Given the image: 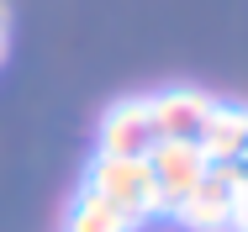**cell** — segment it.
<instances>
[{"label": "cell", "mask_w": 248, "mask_h": 232, "mask_svg": "<svg viewBox=\"0 0 248 232\" xmlns=\"http://www.w3.org/2000/svg\"><path fill=\"white\" fill-rule=\"evenodd\" d=\"M143 222H132L122 206H111V201H100L90 190H79L74 195V206H69V222L63 232H138Z\"/></svg>", "instance_id": "7"}, {"label": "cell", "mask_w": 248, "mask_h": 232, "mask_svg": "<svg viewBox=\"0 0 248 232\" xmlns=\"http://www.w3.org/2000/svg\"><path fill=\"white\" fill-rule=\"evenodd\" d=\"M153 142H158V132H153V116H148V95H122V100L106 106L95 153H111V158H148Z\"/></svg>", "instance_id": "4"}, {"label": "cell", "mask_w": 248, "mask_h": 232, "mask_svg": "<svg viewBox=\"0 0 248 232\" xmlns=\"http://www.w3.org/2000/svg\"><path fill=\"white\" fill-rule=\"evenodd\" d=\"M232 232H248V180L238 169V185H232Z\"/></svg>", "instance_id": "8"}, {"label": "cell", "mask_w": 248, "mask_h": 232, "mask_svg": "<svg viewBox=\"0 0 248 232\" xmlns=\"http://www.w3.org/2000/svg\"><path fill=\"white\" fill-rule=\"evenodd\" d=\"M148 169H153V185H158V195H164L169 211L211 174V164H206V153L196 148V138H158L148 148Z\"/></svg>", "instance_id": "3"}, {"label": "cell", "mask_w": 248, "mask_h": 232, "mask_svg": "<svg viewBox=\"0 0 248 232\" xmlns=\"http://www.w3.org/2000/svg\"><path fill=\"white\" fill-rule=\"evenodd\" d=\"M211 111V95L206 90H164L148 95V116H153V132L158 138H196L201 122Z\"/></svg>", "instance_id": "6"}, {"label": "cell", "mask_w": 248, "mask_h": 232, "mask_svg": "<svg viewBox=\"0 0 248 232\" xmlns=\"http://www.w3.org/2000/svg\"><path fill=\"white\" fill-rule=\"evenodd\" d=\"M5 53H11V37H5V16H0V63H5Z\"/></svg>", "instance_id": "9"}, {"label": "cell", "mask_w": 248, "mask_h": 232, "mask_svg": "<svg viewBox=\"0 0 248 232\" xmlns=\"http://www.w3.org/2000/svg\"><path fill=\"white\" fill-rule=\"evenodd\" d=\"M196 148L206 153V164H243V153H248V106L211 100V111H206V122L196 132Z\"/></svg>", "instance_id": "5"}, {"label": "cell", "mask_w": 248, "mask_h": 232, "mask_svg": "<svg viewBox=\"0 0 248 232\" xmlns=\"http://www.w3.org/2000/svg\"><path fill=\"white\" fill-rule=\"evenodd\" d=\"M232 185H238V164H211V174L169 217L185 232H232Z\"/></svg>", "instance_id": "2"}, {"label": "cell", "mask_w": 248, "mask_h": 232, "mask_svg": "<svg viewBox=\"0 0 248 232\" xmlns=\"http://www.w3.org/2000/svg\"><path fill=\"white\" fill-rule=\"evenodd\" d=\"M85 190L100 195V201H111V206H122L132 222H153V217L169 211L164 195H158V185H153L148 158H111V153H95L90 169H85Z\"/></svg>", "instance_id": "1"}]
</instances>
